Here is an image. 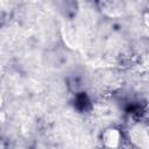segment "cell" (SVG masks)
Returning a JSON list of instances; mask_svg holds the SVG:
<instances>
[{"label":"cell","mask_w":149,"mask_h":149,"mask_svg":"<svg viewBox=\"0 0 149 149\" xmlns=\"http://www.w3.org/2000/svg\"><path fill=\"white\" fill-rule=\"evenodd\" d=\"M143 22H144V26H146V29H147V34L149 36V12H144V14H143Z\"/></svg>","instance_id":"3"},{"label":"cell","mask_w":149,"mask_h":149,"mask_svg":"<svg viewBox=\"0 0 149 149\" xmlns=\"http://www.w3.org/2000/svg\"><path fill=\"white\" fill-rule=\"evenodd\" d=\"M130 142L137 149H149V132L141 123L132 126L128 130Z\"/></svg>","instance_id":"1"},{"label":"cell","mask_w":149,"mask_h":149,"mask_svg":"<svg viewBox=\"0 0 149 149\" xmlns=\"http://www.w3.org/2000/svg\"><path fill=\"white\" fill-rule=\"evenodd\" d=\"M101 141L107 149H118L122 143V133L116 127H108L104 130Z\"/></svg>","instance_id":"2"}]
</instances>
